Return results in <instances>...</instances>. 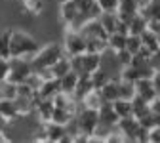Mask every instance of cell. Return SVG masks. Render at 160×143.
I'll use <instances>...</instances> for the list:
<instances>
[{
    "mask_svg": "<svg viewBox=\"0 0 160 143\" xmlns=\"http://www.w3.org/2000/svg\"><path fill=\"white\" fill-rule=\"evenodd\" d=\"M42 46L36 36L31 34V31L17 27L12 31V42H10V55L12 57H27L31 59L38 48Z\"/></svg>",
    "mask_w": 160,
    "mask_h": 143,
    "instance_id": "6da1fadb",
    "label": "cell"
},
{
    "mask_svg": "<svg viewBox=\"0 0 160 143\" xmlns=\"http://www.w3.org/2000/svg\"><path fill=\"white\" fill-rule=\"evenodd\" d=\"M65 54V48L61 42H55V40H50V42L42 44L38 48V52L31 57V65H32V71H44V69H50L55 61H59Z\"/></svg>",
    "mask_w": 160,
    "mask_h": 143,
    "instance_id": "7a4b0ae2",
    "label": "cell"
},
{
    "mask_svg": "<svg viewBox=\"0 0 160 143\" xmlns=\"http://www.w3.org/2000/svg\"><path fill=\"white\" fill-rule=\"evenodd\" d=\"M97 124H99V111L80 105L76 115H74V118H72V126L76 128V134H84L90 139V135L93 134Z\"/></svg>",
    "mask_w": 160,
    "mask_h": 143,
    "instance_id": "3957f363",
    "label": "cell"
},
{
    "mask_svg": "<svg viewBox=\"0 0 160 143\" xmlns=\"http://www.w3.org/2000/svg\"><path fill=\"white\" fill-rule=\"evenodd\" d=\"M71 65H72V71L78 73V74H92L93 71L99 69V65H101V54L84 52L80 55L71 57Z\"/></svg>",
    "mask_w": 160,
    "mask_h": 143,
    "instance_id": "277c9868",
    "label": "cell"
},
{
    "mask_svg": "<svg viewBox=\"0 0 160 143\" xmlns=\"http://www.w3.org/2000/svg\"><path fill=\"white\" fill-rule=\"evenodd\" d=\"M61 44L65 48V54L69 57L80 55L86 52V36L82 34V31L76 29H63V40Z\"/></svg>",
    "mask_w": 160,
    "mask_h": 143,
    "instance_id": "5b68a950",
    "label": "cell"
},
{
    "mask_svg": "<svg viewBox=\"0 0 160 143\" xmlns=\"http://www.w3.org/2000/svg\"><path fill=\"white\" fill-rule=\"evenodd\" d=\"M31 73H32L31 59H27V57H10V76H8L10 82L21 84L29 78Z\"/></svg>",
    "mask_w": 160,
    "mask_h": 143,
    "instance_id": "8992f818",
    "label": "cell"
},
{
    "mask_svg": "<svg viewBox=\"0 0 160 143\" xmlns=\"http://www.w3.org/2000/svg\"><path fill=\"white\" fill-rule=\"evenodd\" d=\"M143 6V0H118V15L120 19H122L124 23H130V19L139 13V10H141Z\"/></svg>",
    "mask_w": 160,
    "mask_h": 143,
    "instance_id": "52a82bcc",
    "label": "cell"
},
{
    "mask_svg": "<svg viewBox=\"0 0 160 143\" xmlns=\"http://www.w3.org/2000/svg\"><path fill=\"white\" fill-rule=\"evenodd\" d=\"M135 95L141 97L143 101H147V103H151V101L158 95L151 78H141V80H135Z\"/></svg>",
    "mask_w": 160,
    "mask_h": 143,
    "instance_id": "ba28073f",
    "label": "cell"
},
{
    "mask_svg": "<svg viewBox=\"0 0 160 143\" xmlns=\"http://www.w3.org/2000/svg\"><path fill=\"white\" fill-rule=\"evenodd\" d=\"M118 115L116 111L112 109V103H109V101H105V103L101 105V109H99V124L103 126H109V128H114L118 124Z\"/></svg>",
    "mask_w": 160,
    "mask_h": 143,
    "instance_id": "9c48e42d",
    "label": "cell"
},
{
    "mask_svg": "<svg viewBox=\"0 0 160 143\" xmlns=\"http://www.w3.org/2000/svg\"><path fill=\"white\" fill-rule=\"evenodd\" d=\"M99 23H101V27L107 31V34H112L118 31L120 27V15L118 12H101V15L97 17Z\"/></svg>",
    "mask_w": 160,
    "mask_h": 143,
    "instance_id": "30bf717a",
    "label": "cell"
},
{
    "mask_svg": "<svg viewBox=\"0 0 160 143\" xmlns=\"http://www.w3.org/2000/svg\"><path fill=\"white\" fill-rule=\"evenodd\" d=\"M105 103V99H103V95H101V92L99 90H90L82 99H80V105L82 107H88V109H95V111H99L101 109V105Z\"/></svg>",
    "mask_w": 160,
    "mask_h": 143,
    "instance_id": "8fae6325",
    "label": "cell"
},
{
    "mask_svg": "<svg viewBox=\"0 0 160 143\" xmlns=\"http://www.w3.org/2000/svg\"><path fill=\"white\" fill-rule=\"evenodd\" d=\"M99 92H101L103 99H105V101H109V103H112L114 99H118V97H120V90H118V76H114V78L107 80V82H105L101 88H99Z\"/></svg>",
    "mask_w": 160,
    "mask_h": 143,
    "instance_id": "7c38bea8",
    "label": "cell"
},
{
    "mask_svg": "<svg viewBox=\"0 0 160 143\" xmlns=\"http://www.w3.org/2000/svg\"><path fill=\"white\" fill-rule=\"evenodd\" d=\"M78 78H80V74L74 73V71H69V73L63 74L61 78H57V80H59V88H61V92H63V94L74 95V90H76V84H78Z\"/></svg>",
    "mask_w": 160,
    "mask_h": 143,
    "instance_id": "4fadbf2b",
    "label": "cell"
},
{
    "mask_svg": "<svg viewBox=\"0 0 160 143\" xmlns=\"http://www.w3.org/2000/svg\"><path fill=\"white\" fill-rule=\"evenodd\" d=\"M59 92H61V88H59V80L57 78H46L42 86L38 88V97H48V99H53Z\"/></svg>",
    "mask_w": 160,
    "mask_h": 143,
    "instance_id": "5bb4252c",
    "label": "cell"
},
{
    "mask_svg": "<svg viewBox=\"0 0 160 143\" xmlns=\"http://www.w3.org/2000/svg\"><path fill=\"white\" fill-rule=\"evenodd\" d=\"M48 71H50V76H52V78H61L63 74H67L69 71H72L71 57H69V55H63L59 61H55V63H53Z\"/></svg>",
    "mask_w": 160,
    "mask_h": 143,
    "instance_id": "9a60e30c",
    "label": "cell"
},
{
    "mask_svg": "<svg viewBox=\"0 0 160 143\" xmlns=\"http://www.w3.org/2000/svg\"><path fill=\"white\" fill-rule=\"evenodd\" d=\"M139 36H141V44H143V48H147V50L152 52V54L160 52V40H158V36H156V33H154L152 29L147 27Z\"/></svg>",
    "mask_w": 160,
    "mask_h": 143,
    "instance_id": "2e32d148",
    "label": "cell"
},
{
    "mask_svg": "<svg viewBox=\"0 0 160 143\" xmlns=\"http://www.w3.org/2000/svg\"><path fill=\"white\" fill-rule=\"evenodd\" d=\"M147 27H149V19L139 12V13H135L130 19V23H128V34H141Z\"/></svg>",
    "mask_w": 160,
    "mask_h": 143,
    "instance_id": "e0dca14e",
    "label": "cell"
},
{
    "mask_svg": "<svg viewBox=\"0 0 160 143\" xmlns=\"http://www.w3.org/2000/svg\"><path fill=\"white\" fill-rule=\"evenodd\" d=\"M112 109L116 111L118 118H126V116H133V105H132V99L126 97H118L112 101Z\"/></svg>",
    "mask_w": 160,
    "mask_h": 143,
    "instance_id": "ac0fdd59",
    "label": "cell"
},
{
    "mask_svg": "<svg viewBox=\"0 0 160 143\" xmlns=\"http://www.w3.org/2000/svg\"><path fill=\"white\" fill-rule=\"evenodd\" d=\"M74 115H76V113H72V111H69V109H63V107H55V105H53L52 120H53V122H57V124H63V126H67L69 122H72Z\"/></svg>",
    "mask_w": 160,
    "mask_h": 143,
    "instance_id": "d6986e66",
    "label": "cell"
},
{
    "mask_svg": "<svg viewBox=\"0 0 160 143\" xmlns=\"http://www.w3.org/2000/svg\"><path fill=\"white\" fill-rule=\"evenodd\" d=\"M90 90H93V84H92V76L90 74H80L78 78V84H76V90H74V97L80 101Z\"/></svg>",
    "mask_w": 160,
    "mask_h": 143,
    "instance_id": "ffe728a7",
    "label": "cell"
},
{
    "mask_svg": "<svg viewBox=\"0 0 160 143\" xmlns=\"http://www.w3.org/2000/svg\"><path fill=\"white\" fill-rule=\"evenodd\" d=\"M0 113H2L8 120H13L19 116V111H17V105L13 99H8V97H2L0 99Z\"/></svg>",
    "mask_w": 160,
    "mask_h": 143,
    "instance_id": "44dd1931",
    "label": "cell"
},
{
    "mask_svg": "<svg viewBox=\"0 0 160 143\" xmlns=\"http://www.w3.org/2000/svg\"><path fill=\"white\" fill-rule=\"evenodd\" d=\"M118 90H120V97H126V99L135 97V82L133 80H126V78L118 76Z\"/></svg>",
    "mask_w": 160,
    "mask_h": 143,
    "instance_id": "7402d4cb",
    "label": "cell"
},
{
    "mask_svg": "<svg viewBox=\"0 0 160 143\" xmlns=\"http://www.w3.org/2000/svg\"><path fill=\"white\" fill-rule=\"evenodd\" d=\"M132 105H133V116L139 120L141 116H145V115H149V113H152L151 111V103H147V101H143L141 97H133L132 99Z\"/></svg>",
    "mask_w": 160,
    "mask_h": 143,
    "instance_id": "603a6c76",
    "label": "cell"
},
{
    "mask_svg": "<svg viewBox=\"0 0 160 143\" xmlns=\"http://www.w3.org/2000/svg\"><path fill=\"white\" fill-rule=\"evenodd\" d=\"M124 46H126V34L124 33H112V34H109V50H112V52H120V50H124Z\"/></svg>",
    "mask_w": 160,
    "mask_h": 143,
    "instance_id": "cb8c5ba5",
    "label": "cell"
},
{
    "mask_svg": "<svg viewBox=\"0 0 160 143\" xmlns=\"http://www.w3.org/2000/svg\"><path fill=\"white\" fill-rule=\"evenodd\" d=\"M141 36H139V34H126V50L133 55V54H137L139 50H141Z\"/></svg>",
    "mask_w": 160,
    "mask_h": 143,
    "instance_id": "d4e9b609",
    "label": "cell"
},
{
    "mask_svg": "<svg viewBox=\"0 0 160 143\" xmlns=\"http://www.w3.org/2000/svg\"><path fill=\"white\" fill-rule=\"evenodd\" d=\"M90 76H92V84H93V88H95V90H99V88H101V86L107 82V80H111V76H109L101 67H99L97 71H93Z\"/></svg>",
    "mask_w": 160,
    "mask_h": 143,
    "instance_id": "484cf974",
    "label": "cell"
},
{
    "mask_svg": "<svg viewBox=\"0 0 160 143\" xmlns=\"http://www.w3.org/2000/svg\"><path fill=\"white\" fill-rule=\"evenodd\" d=\"M8 76H10V59L0 57V82L8 80Z\"/></svg>",
    "mask_w": 160,
    "mask_h": 143,
    "instance_id": "4316f807",
    "label": "cell"
},
{
    "mask_svg": "<svg viewBox=\"0 0 160 143\" xmlns=\"http://www.w3.org/2000/svg\"><path fill=\"white\" fill-rule=\"evenodd\" d=\"M147 143H160V126H151L147 130Z\"/></svg>",
    "mask_w": 160,
    "mask_h": 143,
    "instance_id": "83f0119b",
    "label": "cell"
},
{
    "mask_svg": "<svg viewBox=\"0 0 160 143\" xmlns=\"http://www.w3.org/2000/svg\"><path fill=\"white\" fill-rule=\"evenodd\" d=\"M151 82H152V86H154V90L158 94L160 92V71H154V74L151 76Z\"/></svg>",
    "mask_w": 160,
    "mask_h": 143,
    "instance_id": "f1b7e54d",
    "label": "cell"
},
{
    "mask_svg": "<svg viewBox=\"0 0 160 143\" xmlns=\"http://www.w3.org/2000/svg\"><path fill=\"white\" fill-rule=\"evenodd\" d=\"M151 111H152V113H160V97H158V95L151 101Z\"/></svg>",
    "mask_w": 160,
    "mask_h": 143,
    "instance_id": "f546056e",
    "label": "cell"
},
{
    "mask_svg": "<svg viewBox=\"0 0 160 143\" xmlns=\"http://www.w3.org/2000/svg\"><path fill=\"white\" fill-rule=\"evenodd\" d=\"M8 124H10V120H8V118H6V116L2 115V113H0V132H2V134L6 132V128H8Z\"/></svg>",
    "mask_w": 160,
    "mask_h": 143,
    "instance_id": "4dcf8cb0",
    "label": "cell"
},
{
    "mask_svg": "<svg viewBox=\"0 0 160 143\" xmlns=\"http://www.w3.org/2000/svg\"><path fill=\"white\" fill-rule=\"evenodd\" d=\"M152 115H154V124L160 126V113H152Z\"/></svg>",
    "mask_w": 160,
    "mask_h": 143,
    "instance_id": "1f68e13d",
    "label": "cell"
},
{
    "mask_svg": "<svg viewBox=\"0 0 160 143\" xmlns=\"http://www.w3.org/2000/svg\"><path fill=\"white\" fill-rule=\"evenodd\" d=\"M0 141H6V137H4V134L0 132Z\"/></svg>",
    "mask_w": 160,
    "mask_h": 143,
    "instance_id": "d6a6232c",
    "label": "cell"
},
{
    "mask_svg": "<svg viewBox=\"0 0 160 143\" xmlns=\"http://www.w3.org/2000/svg\"><path fill=\"white\" fill-rule=\"evenodd\" d=\"M158 97H160V92H158Z\"/></svg>",
    "mask_w": 160,
    "mask_h": 143,
    "instance_id": "836d02e7",
    "label": "cell"
}]
</instances>
